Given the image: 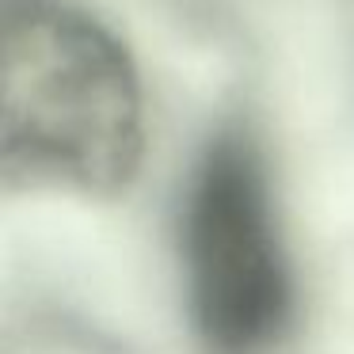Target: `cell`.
<instances>
[{
    "instance_id": "6da1fadb",
    "label": "cell",
    "mask_w": 354,
    "mask_h": 354,
    "mask_svg": "<svg viewBox=\"0 0 354 354\" xmlns=\"http://www.w3.org/2000/svg\"><path fill=\"white\" fill-rule=\"evenodd\" d=\"M145 153L126 46L57 0H12L0 42V164L8 187L118 194Z\"/></svg>"
},
{
    "instance_id": "7a4b0ae2",
    "label": "cell",
    "mask_w": 354,
    "mask_h": 354,
    "mask_svg": "<svg viewBox=\"0 0 354 354\" xmlns=\"http://www.w3.org/2000/svg\"><path fill=\"white\" fill-rule=\"evenodd\" d=\"M191 328L206 354H274L293 328V270L263 153L248 133L209 141L179 214Z\"/></svg>"
}]
</instances>
